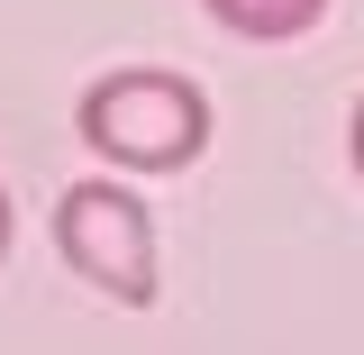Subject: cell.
I'll return each instance as SVG.
<instances>
[{
  "label": "cell",
  "instance_id": "cell-4",
  "mask_svg": "<svg viewBox=\"0 0 364 355\" xmlns=\"http://www.w3.org/2000/svg\"><path fill=\"white\" fill-rule=\"evenodd\" d=\"M346 155H355V174H364V91H355V119H346Z\"/></svg>",
  "mask_w": 364,
  "mask_h": 355
},
{
  "label": "cell",
  "instance_id": "cell-5",
  "mask_svg": "<svg viewBox=\"0 0 364 355\" xmlns=\"http://www.w3.org/2000/svg\"><path fill=\"white\" fill-rule=\"evenodd\" d=\"M9 228H18V219H9V191H0V255H9Z\"/></svg>",
  "mask_w": 364,
  "mask_h": 355
},
{
  "label": "cell",
  "instance_id": "cell-2",
  "mask_svg": "<svg viewBox=\"0 0 364 355\" xmlns=\"http://www.w3.org/2000/svg\"><path fill=\"white\" fill-rule=\"evenodd\" d=\"M55 246L119 310H146L155 301V219H146L136 191H119V182H73L55 201Z\"/></svg>",
  "mask_w": 364,
  "mask_h": 355
},
{
  "label": "cell",
  "instance_id": "cell-3",
  "mask_svg": "<svg viewBox=\"0 0 364 355\" xmlns=\"http://www.w3.org/2000/svg\"><path fill=\"white\" fill-rule=\"evenodd\" d=\"M228 37H255V46H291L328 18V0H200Z\"/></svg>",
  "mask_w": 364,
  "mask_h": 355
},
{
  "label": "cell",
  "instance_id": "cell-1",
  "mask_svg": "<svg viewBox=\"0 0 364 355\" xmlns=\"http://www.w3.org/2000/svg\"><path fill=\"white\" fill-rule=\"evenodd\" d=\"M73 137H82L100 164H128V174H182L210 155V91L191 73L164 64H119L73 100Z\"/></svg>",
  "mask_w": 364,
  "mask_h": 355
}]
</instances>
